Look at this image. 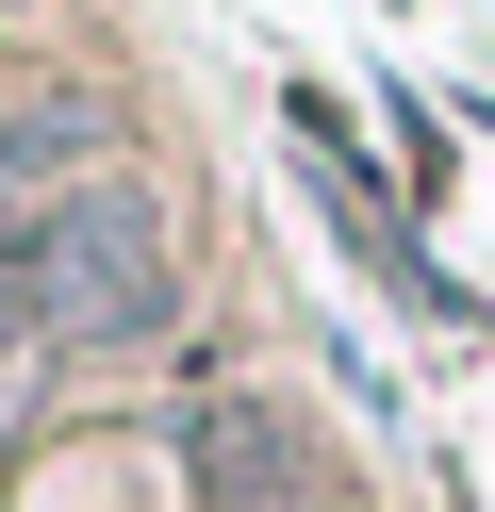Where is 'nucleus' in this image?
<instances>
[{"mask_svg": "<svg viewBox=\"0 0 495 512\" xmlns=\"http://www.w3.org/2000/svg\"><path fill=\"white\" fill-rule=\"evenodd\" d=\"M182 463H198V496H231V512H264V496H281V479H297V446L264 430L248 397H215V413H198V430H182Z\"/></svg>", "mask_w": 495, "mask_h": 512, "instance_id": "nucleus-2", "label": "nucleus"}, {"mask_svg": "<svg viewBox=\"0 0 495 512\" xmlns=\"http://www.w3.org/2000/svg\"><path fill=\"white\" fill-rule=\"evenodd\" d=\"M165 215L149 199H50V215H0V347H149L165 331Z\"/></svg>", "mask_w": 495, "mask_h": 512, "instance_id": "nucleus-1", "label": "nucleus"}]
</instances>
